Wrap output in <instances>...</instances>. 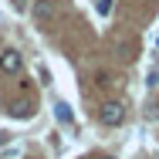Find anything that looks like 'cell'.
Listing matches in <instances>:
<instances>
[{
    "label": "cell",
    "instance_id": "277c9868",
    "mask_svg": "<svg viewBox=\"0 0 159 159\" xmlns=\"http://www.w3.org/2000/svg\"><path fill=\"white\" fill-rule=\"evenodd\" d=\"M14 119H31L34 115V105L31 102H24V98H17V102H10V108H7Z\"/></svg>",
    "mask_w": 159,
    "mask_h": 159
},
{
    "label": "cell",
    "instance_id": "8992f818",
    "mask_svg": "<svg viewBox=\"0 0 159 159\" xmlns=\"http://www.w3.org/2000/svg\"><path fill=\"white\" fill-rule=\"evenodd\" d=\"M98 14L108 17V14H112V0H98Z\"/></svg>",
    "mask_w": 159,
    "mask_h": 159
},
{
    "label": "cell",
    "instance_id": "3957f363",
    "mask_svg": "<svg viewBox=\"0 0 159 159\" xmlns=\"http://www.w3.org/2000/svg\"><path fill=\"white\" fill-rule=\"evenodd\" d=\"M54 14H58L54 0H34V20H37L41 27H48V24L54 20Z\"/></svg>",
    "mask_w": 159,
    "mask_h": 159
},
{
    "label": "cell",
    "instance_id": "5b68a950",
    "mask_svg": "<svg viewBox=\"0 0 159 159\" xmlns=\"http://www.w3.org/2000/svg\"><path fill=\"white\" fill-rule=\"evenodd\" d=\"M54 115H58V122H64V125L75 119V115H71V105H68V102H58V105H54Z\"/></svg>",
    "mask_w": 159,
    "mask_h": 159
},
{
    "label": "cell",
    "instance_id": "52a82bcc",
    "mask_svg": "<svg viewBox=\"0 0 159 159\" xmlns=\"http://www.w3.org/2000/svg\"><path fill=\"white\" fill-rule=\"evenodd\" d=\"M98 85H102V88H108V85H115V81H112V75H105V71H102V75H98Z\"/></svg>",
    "mask_w": 159,
    "mask_h": 159
},
{
    "label": "cell",
    "instance_id": "7a4b0ae2",
    "mask_svg": "<svg viewBox=\"0 0 159 159\" xmlns=\"http://www.w3.org/2000/svg\"><path fill=\"white\" fill-rule=\"evenodd\" d=\"M20 68H24V58H20V51H14V48L0 51V71H3V75H17Z\"/></svg>",
    "mask_w": 159,
    "mask_h": 159
},
{
    "label": "cell",
    "instance_id": "9c48e42d",
    "mask_svg": "<svg viewBox=\"0 0 159 159\" xmlns=\"http://www.w3.org/2000/svg\"><path fill=\"white\" fill-rule=\"evenodd\" d=\"M108 159H112V156H108Z\"/></svg>",
    "mask_w": 159,
    "mask_h": 159
},
{
    "label": "cell",
    "instance_id": "ba28073f",
    "mask_svg": "<svg viewBox=\"0 0 159 159\" xmlns=\"http://www.w3.org/2000/svg\"><path fill=\"white\" fill-rule=\"evenodd\" d=\"M7 139H10V132H0V146H3V142H7Z\"/></svg>",
    "mask_w": 159,
    "mask_h": 159
},
{
    "label": "cell",
    "instance_id": "6da1fadb",
    "mask_svg": "<svg viewBox=\"0 0 159 159\" xmlns=\"http://www.w3.org/2000/svg\"><path fill=\"white\" fill-rule=\"evenodd\" d=\"M98 115H102L105 125H122V122H125V105H122V102H105Z\"/></svg>",
    "mask_w": 159,
    "mask_h": 159
}]
</instances>
